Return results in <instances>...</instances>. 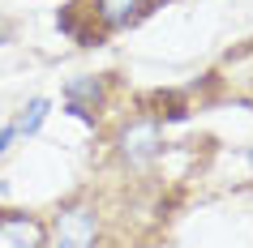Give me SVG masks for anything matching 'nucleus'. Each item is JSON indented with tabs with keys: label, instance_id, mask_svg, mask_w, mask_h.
I'll use <instances>...</instances> for the list:
<instances>
[{
	"label": "nucleus",
	"instance_id": "2",
	"mask_svg": "<svg viewBox=\"0 0 253 248\" xmlns=\"http://www.w3.org/2000/svg\"><path fill=\"white\" fill-rule=\"evenodd\" d=\"M159 145H163L159 120H137V124H129L120 133V158L125 163H146V158L159 154Z\"/></svg>",
	"mask_w": 253,
	"mask_h": 248
},
{
	"label": "nucleus",
	"instance_id": "6",
	"mask_svg": "<svg viewBox=\"0 0 253 248\" xmlns=\"http://www.w3.org/2000/svg\"><path fill=\"white\" fill-rule=\"evenodd\" d=\"M43 120H47V99H35V103L26 107V116H22V124H13V129H17V133H26V137H30V133H39V124H43Z\"/></svg>",
	"mask_w": 253,
	"mask_h": 248
},
{
	"label": "nucleus",
	"instance_id": "1",
	"mask_svg": "<svg viewBox=\"0 0 253 248\" xmlns=\"http://www.w3.org/2000/svg\"><path fill=\"white\" fill-rule=\"evenodd\" d=\"M94 235H99V222L86 206H73L56 218L52 231V248H94Z\"/></svg>",
	"mask_w": 253,
	"mask_h": 248
},
{
	"label": "nucleus",
	"instance_id": "4",
	"mask_svg": "<svg viewBox=\"0 0 253 248\" xmlns=\"http://www.w3.org/2000/svg\"><path fill=\"white\" fill-rule=\"evenodd\" d=\"M142 9V0H99V22L103 26H125Z\"/></svg>",
	"mask_w": 253,
	"mask_h": 248
},
{
	"label": "nucleus",
	"instance_id": "3",
	"mask_svg": "<svg viewBox=\"0 0 253 248\" xmlns=\"http://www.w3.org/2000/svg\"><path fill=\"white\" fill-rule=\"evenodd\" d=\"M0 248H43V227L26 214H0Z\"/></svg>",
	"mask_w": 253,
	"mask_h": 248
},
{
	"label": "nucleus",
	"instance_id": "7",
	"mask_svg": "<svg viewBox=\"0 0 253 248\" xmlns=\"http://www.w3.org/2000/svg\"><path fill=\"white\" fill-rule=\"evenodd\" d=\"M13 137H17V129H13V124H9V129L0 133V154H4V150H9V142H13Z\"/></svg>",
	"mask_w": 253,
	"mask_h": 248
},
{
	"label": "nucleus",
	"instance_id": "5",
	"mask_svg": "<svg viewBox=\"0 0 253 248\" xmlns=\"http://www.w3.org/2000/svg\"><path fill=\"white\" fill-rule=\"evenodd\" d=\"M65 99H69V103H78V99L99 103V99H103V81H99V77H78V81H69V86H65Z\"/></svg>",
	"mask_w": 253,
	"mask_h": 248
}]
</instances>
